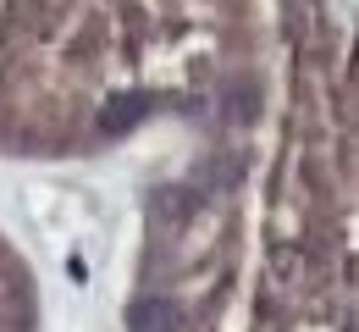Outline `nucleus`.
<instances>
[{
  "label": "nucleus",
  "mask_w": 359,
  "mask_h": 332,
  "mask_svg": "<svg viewBox=\"0 0 359 332\" xmlns=\"http://www.w3.org/2000/svg\"><path fill=\"white\" fill-rule=\"evenodd\" d=\"M0 161L122 166L111 332H354L332 0H0Z\"/></svg>",
  "instance_id": "f257e3e1"
},
{
  "label": "nucleus",
  "mask_w": 359,
  "mask_h": 332,
  "mask_svg": "<svg viewBox=\"0 0 359 332\" xmlns=\"http://www.w3.org/2000/svg\"><path fill=\"white\" fill-rule=\"evenodd\" d=\"M45 305H39V277L28 255L0 233V332H39Z\"/></svg>",
  "instance_id": "f03ea898"
}]
</instances>
